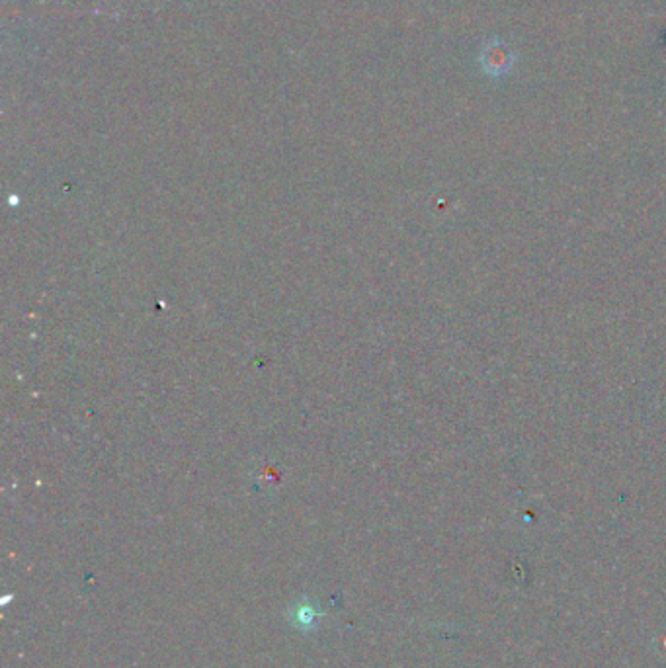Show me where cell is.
Segmentation results:
<instances>
[{"label":"cell","instance_id":"cell-1","mask_svg":"<svg viewBox=\"0 0 666 668\" xmlns=\"http://www.w3.org/2000/svg\"><path fill=\"white\" fill-rule=\"evenodd\" d=\"M487 53H489V57L485 55V57H483V63H485V65H487V63L493 65V69H491L493 75H497L500 71H506V69H508V65H510V53H508L504 47H487Z\"/></svg>","mask_w":666,"mask_h":668}]
</instances>
